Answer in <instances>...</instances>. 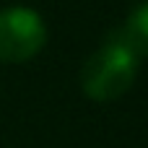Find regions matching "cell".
<instances>
[{"label": "cell", "mask_w": 148, "mask_h": 148, "mask_svg": "<svg viewBox=\"0 0 148 148\" xmlns=\"http://www.w3.org/2000/svg\"><path fill=\"white\" fill-rule=\"evenodd\" d=\"M138 55L120 31L104 39V44L86 60L81 70V88L94 101L120 99L135 81Z\"/></svg>", "instance_id": "1"}, {"label": "cell", "mask_w": 148, "mask_h": 148, "mask_svg": "<svg viewBox=\"0 0 148 148\" xmlns=\"http://www.w3.org/2000/svg\"><path fill=\"white\" fill-rule=\"evenodd\" d=\"M47 42V26L42 16L23 5L0 10V62H26Z\"/></svg>", "instance_id": "2"}, {"label": "cell", "mask_w": 148, "mask_h": 148, "mask_svg": "<svg viewBox=\"0 0 148 148\" xmlns=\"http://www.w3.org/2000/svg\"><path fill=\"white\" fill-rule=\"evenodd\" d=\"M120 34L125 36V42L133 47V52H135L138 57H140V55L148 57V3L138 5V8L127 16V23H125V29H122Z\"/></svg>", "instance_id": "3"}]
</instances>
